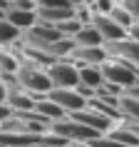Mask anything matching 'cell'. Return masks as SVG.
<instances>
[{"mask_svg": "<svg viewBox=\"0 0 139 147\" xmlns=\"http://www.w3.org/2000/svg\"><path fill=\"white\" fill-rule=\"evenodd\" d=\"M17 82L23 87L25 92L35 95V97H45L50 90H52V82L47 78V70L45 65H40V62H32V60H20V67H17Z\"/></svg>", "mask_w": 139, "mask_h": 147, "instance_id": "cell-1", "label": "cell"}, {"mask_svg": "<svg viewBox=\"0 0 139 147\" xmlns=\"http://www.w3.org/2000/svg\"><path fill=\"white\" fill-rule=\"evenodd\" d=\"M13 115H15V112H13V107H10L8 102H0V122H5V120H10Z\"/></svg>", "mask_w": 139, "mask_h": 147, "instance_id": "cell-20", "label": "cell"}, {"mask_svg": "<svg viewBox=\"0 0 139 147\" xmlns=\"http://www.w3.org/2000/svg\"><path fill=\"white\" fill-rule=\"evenodd\" d=\"M20 35H23V32L17 30L15 25H10L5 18H0V47H10V45H15L17 40H20Z\"/></svg>", "mask_w": 139, "mask_h": 147, "instance_id": "cell-15", "label": "cell"}, {"mask_svg": "<svg viewBox=\"0 0 139 147\" xmlns=\"http://www.w3.org/2000/svg\"><path fill=\"white\" fill-rule=\"evenodd\" d=\"M127 38H132V40L139 42V23H132L129 28H127Z\"/></svg>", "mask_w": 139, "mask_h": 147, "instance_id": "cell-21", "label": "cell"}, {"mask_svg": "<svg viewBox=\"0 0 139 147\" xmlns=\"http://www.w3.org/2000/svg\"><path fill=\"white\" fill-rule=\"evenodd\" d=\"M107 57L109 55H107V50H104V45H75L72 55H70V60L75 62L77 67H85V65L100 67Z\"/></svg>", "mask_w": 139, "mask_h": 147, "instance_id": "cell-6", "label": "cell"}, {"mask_svg": "<svg viewBox=\"0 0 139 147\" xmlns=\"http://www.w3.org/2000/svg\"><path fill=\"white\" fill-rule=\"evenodd\" d=\"M5 3H10V0H5Z\"/></svg>", "mask_w": 139, "mask_h": 147, "instance_id": "cell-27", "label": "cell"}, {"mask_svg": "<svg viewBox=\"0 0 139 147\" xmlns=\"http://www.w3.org/2000/svg\"><path fill=\"white\" fill-rule=\"evenodd\" d=\"M119 5L129 13V18L134 20V23H139V0H122Z\"/></svg>", "mask_w": 139, "mask_h": 147, "instance_id": "cell-17", "label": "cell"}, {"mask_svg": "<svg viewBox=\"0 0 139 147\" xmlns=\"http://www.w3.org/2000/svg\"><path fill=\"white\" fill-rule=\"evenodd\" d=\"M5 20L10 25H15L20 32H25L30 25L37 23V13L35 10H17V8H8L5 10Z\"/></svg>", "mask_w": 139, "mask_h": 147, "instance_id": "cell-9", "label": "cell"}, {"mask_svg": "<svg viewBox=\"0 0 139 147\" xmlns=\"http://www.w3.org/2000/svg\"><path fill=\"white\" fill-rule=\"evenodd\" d=\"M102 82H104V78H102L100 67H94V65L80 67V85H87V87H92V90H100Z\"/></svg>", "mask_w": 139, "mask_h": 147, "instance_id": "cell-14", "label": "cell"}, {"mask_svg": "<svg viewBox=\"0 0 139 147\" xmlns=\"http://www.w3.org/2000/svg\"><path fill=\"white\" fill-rule=\"evenodd\" d=\"M129 125H132V130H134V135L139 137V122H129Z\"/></svg>", "mask_w": 139, "mask_h": 147, "instance_id": "cell-23", "label": "cell"}, {"mask_svg": "<svg viewBox=\"0 0 139 147\" xmlns=\"http://www.w3.org/2000/svg\"><path fill=\"white\" fill-rule=\"evenodd\" d=\"M0 18H5V10H3V8H0Z\"/></svg>", "mask_w": 139, "mask_h": 147, "instance_id": "cell-25", "label": "cell"}, {"mask_svg": "<svg viewBox=\"0 0 139 147\" xmlns=\"http://www.w3.org/2000/svg\"><path fill=\"white\" fill-rule=\"evenodd\" d=\"M35 115L40 117V120H45V122H55V120H60V117H65V112H62L60 105H55L50 97H37L35 100V110H32Z\"/></svg>", "mask_w": 139, "mask_h": 147, "instance_id": "cell-10", "label": "cell"}, {"mask_svg": "<svg viewBox=\"0 0 139 147\" xmlns=\"http://www.w3.org/2000/svg\"><path fill=\"white\" fill-rule=\"evenodd\" d=\"M109 18H112V20H114L117 25H122L124 30H127V28H129V25L134 23V20L129 18V13H127V10H124L122 5H114V8L109 10Z\"/></svg>", "mask_w": 139, "mask_h": 147, "instance_id": "cell-16", "label": "cell"}, {"mask_svg": "<svg viewBox=\"0 0 139 147\" xmlns=\"http://www.w3.org/2000/svg\"><path fill=\"white\" fill-rule=\"evenodd\" d=\"M8 100V87H5V82L0 80V102H5Z\"/></svg>", "mask_w": 139, "mask_h": 147, "instance_id": "cell-22", "label": "cell"}, {"mask_svg": "<svg viewBox=\"0 0 139 147\" xmlns=\"http://www.w3.org/2000/svg\"><path fill=\"white\" fill-rule=\"evenodd\" d=\"M35 100H37L35 95L25 92L23 87H20V90H15V92H10L5 102L13 107V112H15V115H27V112H32V110H35Z\"/></svg>", "mask_w": 139, "mask_h": 147, "instance_id": "cell-8", "label": "cell"}, {"mask_svg": "<svg viewBox=\"0 0 139 147\" xmlns=\"http://www.w3.org/2000/svg\"><path fill=\"white\" fill-rule=\"evenodd\" d=\"M75 45H104V40H102V35L97 32V28H94L92 23L82 25L77 30V35H75Z\"/></svg>", "mask_w": 139, "mask_h": 147, "instance_id": "cell-13", "label": "cell"}, {"mask_svg": "<svg viewBox=\"0 0 139 147\" xmlns=\"http://www.w3.org/2000/svg\"><path fill=\"white\" fill-rule=\"evenodd\" d=\"M72 15H75L72 8H40L37 10V20L50 23V25H57V23H62V20H67Z\"/></svg>", "mask_w": 139, "mask_h": 147, "instance_id": "cell-11", "label": "cell"}, {"mask_svg": "<svg viewBox=\"0 0 139 147\" xmlns=\"http://www.w3.org/2000/svg\"><path fill=\"white\" fill-rule=\"evenodd\" d=\"M8 8H17V10H35L37 13V5L32 3V0H10Z\"/></svg>", "mask_w": 139, "mask_h": 147, "instance_id": "cell-19", "label": "cell"}, {"mask_svg": "<svg viewBox=\"0 0 139 147\" xmlns=\"http://www.w3.org/2000/svg\"><path fill=\"white\" fill-rule=\"evenodd\" d=\"M112 3H117V5H119V3H122V0H112Z\"/></svg>", "mask_w": 139, "mask_h": 147, "instance_id": "cell-26", "label": "cell"}, {"mask_svg": "<svg viewBox=\"0 0 139 147\" xmlns=\"http://www.w3.org/2000/svg\"><path fill=\"white\" fill-rule=\"evenodd\" d=\"M90 23L97 28V32L102 35V40H104V42H112V40H119V38H124V35H127V30H124L122 25H117L109 15H92V20H90Z\"/></svg>", "mask_w": 139, "mask_h": 147, "instance_id": "cell-7", "label": "cell"}, {"mask_svg": "<svg viewBox=\"0 0 139 147\" xmlns=\"http://www.w3.org/2000/svg\"><path fill=\"white\" fill-rule=\"evenodd\" d=\"M32 3L37 5V10L40 8H70L67 0H32Z\"/></svg>", "mask_w": 139, "mask_h": 147, "instance_id": "cell-18", "label": "cell"}, {"mask_svg": "<svg viewBox=\"0 0 139 147\" xmlns=\"http://www.w3.org/2000/svg\"><path fill=\"white\" fill-rule=\"evenodd\" d=\"M119 117L124 122H139V100L137 97H129V95L119 97Z\"/></svg>", "mask_w": 139, "mask_h": 147, "instance_id": "cell-12", "label": "cell"}, {"mask_svg": "<svg viewBox=\"0 0 139 147\" xmlns=\"http://www.w3.org/2000/svg\"><path fill=\"white\" fill-rule=\"evenodd\" d=\"M100 70H102L104 82L117 85V87H122V90H127L129 85H134V82L139 80V67H137V65L114 60V57H107V60L100 65Z\"/></svg>", "mask_w": 139, "mask_h": 147, "instance_id": "cell-2", "label": "cell"}, {"mask_svg": "<svg viewBox=\"0 0 139 147\" xmlns=\"http://www.w3.org/2000/svg\"><path fill=\"white\" fill-rule=\"evenodd\" d=\"M45 70H47V78H50L52 87H75L80 82V67L70 57L52 60Z\"/></svg>", "mask_w": 139, "mask_h": 147, "instance_id": "cell-3", "label": "cell"}, {"mask_svg": "<svg viewBox=\"0 0 139 147\" xmlns=\"http://www.w3.org/2000/svg\"><path fill=\"white\" fill-rule=\"evenodd\" d=\"M47 97H50L55 105H60L65 115H72V112H77V110H82L87 105V100L75 90V87H52V90L47 92Z\"/></svg>", "mask_w": 139, "mask_h": 147, "instance_id": "cell-5", "label": "cell"}, {"mask_svg": "<svg viewBox=\"0 0 139 147\" xmlns=\"http://www.w3.org/2000/svg\"><path fill=\"white\" fill-rule=\"evenodd\" d=\"M104 50H107L109 57L114 60H122V62H129V65H137L139 67V42L132 38H119V40H112V42H104Z\"/></svg>", "mask_w": 139, "mask_h": 147, "instance_id": "cell-4", "label": "cell"}, {"mask_svg": "<svg viewBox=\"0 0 139 147\" xmlns=\"http://www.w3.org/2000/svg\"><path fill=\"white\" fill-rule=\"evenodd\" d=\"M62 147H87V145H62Z\"/></svg>", "mask_w": 139, "mask_h": 147, "instance_id": "cell-24", "label": "cell"}]
</instances>
